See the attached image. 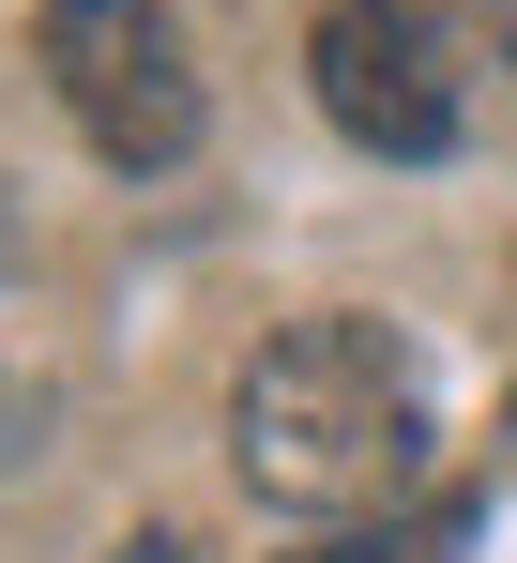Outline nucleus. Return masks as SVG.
Returning <instances> with one entry per match:
<instances>
[{
  "label": "nucleus",
  "mask_w": 517,
  "mask_h": 563,
  "mask_svg": "<svg viewBox=\"0 0 517 563\" xmlns=\"http://www.w3.org/2000/svg\"><path fill=\"white\" fill-rule=\"evenodd\" d=\"M457 549H472V503H411L381 533H320L305 563H457Z\"/></svg>",
  "instance_id": "20e7f679"
},
{
  "label": "nucleus",
  "mask_w": 517,
  "mask_h": 563,
  "mask_svg": "<svg viewBox=\"0 0 517 563\" xmlns=\"http://www.w3.org/2000/svg\"><path fill=\"white\" fill-rule=\"evenodd\" d=\"M503 442H517V396H503Z\"/></svg>",
  "instance_id": "6e6552de"
},
{
  "label": "nucleus",
  "mask_w": 517,
  "mask_h": 563,
  "mask_svg": "<svg viewBox=\"0 0 517 563\" xmlns=\"http://www.w3.org/2000/svg\"><path fill=\"white\" fill-rule=\"evenodd\" d=\"M305 77H320V107H336V137L396 153V168L457 153V122H472L441 0H320V31H305Z\"/></svg>",
  "instance_id": "7ed1b4c3"
},
{
  "label": "nucleus",
  "mask_w": 517,
  "mask_h": 563,
  "mask_svg": "<svg viewBox=\"0 0 517 563\" xmlns=\"http://www.w3.org/2000/svg\"><path fill=\"white\" fill-rule=\"evenodd\" d=\"M0 275H15V198H0Z\"/></svg>",
  "instance_id": "0eeeda50"
},
{
  "label": "nucleus",
  "mask_w": 517,
  "mask_h": 563,
  "mask_svg": "<svg viewBox=\"0 0 517 563\" xmlns=\"http://www.w3.org/2000/svg\"><path fill=\"white\" fill-rule=\"evenodd\" d=\"M107 563H198V549H183V533H122Z\"/></svg>",
  "instance_id": "423d86ee"
},
{
  "label": "nucleus",
  "mask_w": 517,
  "mask_h": 563,
  "mask_svg": "<svg viewBox=\"0 0 517 563\" xmlns=\"http://www.w3.org/2000/svg\"><path fill=\"white\" fill-rule=\"evenodd\" d=\"M411 457H427V396L381 320H289L229 396V472L274 518H350V503L411 487Z\"/></svg>",
  "instance_id": "f257e3e1"
},
{
  "label": "nucleus",
  "mask_w": 517,
  "mask_h": 563,
  "mask_svg": "<svg viewBox=\"0 0 517 563\" xmlns=\"http://www.w3.org/2000/svg\"><path fill=\"white\" fill-rule=\"evenodd\" d=\"M31 46H46V92L77 107V137L107 168H183L198 153V62H183L168 0H46Z\"/></svg>",
  "instance_id": "f03ea898"
},
{
  "label": "nucleus",
  "mask_w": 517,
  "mask_h": 563,
  "mask_svg": "<svg viewBox=\"0 0 517 563\" xmlns=\"http://www.w3.org/2000/svg\"><path fill=\"white\" fill-rule=\"evenodd\" d=\"M487 62H503V92H517V0H487Z\"/></svg>",
  "instance_id": "39448f33"
}]
</instances>
